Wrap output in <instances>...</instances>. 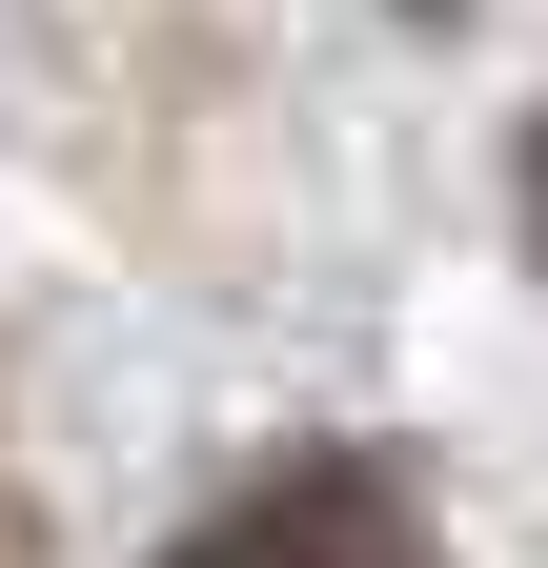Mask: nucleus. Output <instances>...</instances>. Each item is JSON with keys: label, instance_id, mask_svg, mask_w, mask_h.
I'll use <instances>...</instances> for the list:
<instances>
[{"label": "nucleus", "instance_id": "nucleus-1", "mask_svg": "<svg viewBox=\"0 0 548 568\" xmlns=\"http://www.w3.org/2000/svg\"><path fill=\"white\" fill-rule=\"evenodd\" d=\"M163 568H447L427 508H406L386 467H285V487H244V508H203Z\"/></svg>", "mask_w": 548, "mask_h": 568}]
</instances>
